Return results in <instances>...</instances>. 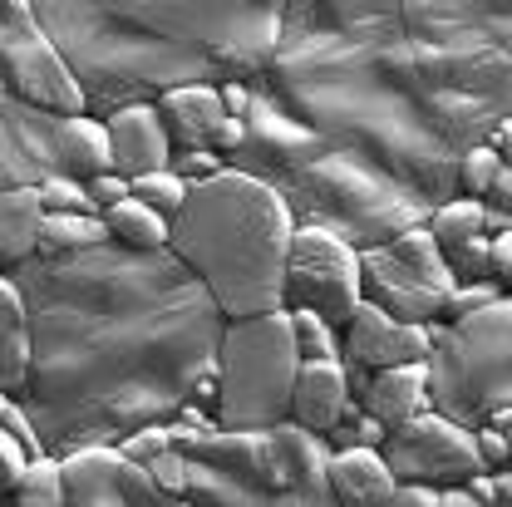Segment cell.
<instances>
[{
  "label": "cell",
  "mask_w": 512,
  "mask_h": 507,
  "mask_svg": "<svg viewBox=\"0 0 512 507\" xmlns=\"http://www.w3.org/2000/svg\"><path fill=\"white\" fill-rule=\"evenodd\" d=\"M261 84L429 202L512 114V0H286Z\"/></svg>",
  "instance_id": "6da1fadb"
},
{
  "label": "cell",
  "mask_w": 512,
  "mask_h": 507,
  "mask_svg": "<svg viewBox=\"0 0 512 507\" xmlns=\"http://www.w3.org/2000/svg\"><path fill=\"white\" fill-rule=\"evenodd\" d=\"M25 325V409L50 453L119 444L148 419H173L192 384L217 375L227 316L173 247L35 252L10 266Z\"/></svg>",
  "instance_id": "7a4b0ae2"
},
{
  "label": "cell",
  "mask_w": 512,
  "mask_h": 507,
  "mask_svg": "<svg viewBox=\"0 0 512 507\" xmlns=\"http://www.w3.org/2000/svg\"><path fill=\"white\" fill-rule=\"evenodd\" d=\"M84 114H114L178 84L261 79L286 0H35Z\"/></svg>",
  "instance_id": "3957f363"
},
{
  "label": "cell",
  "mask_w": 512,
  "mask_h": 507,
  "mask_svg": "<svg viewBox=\"0 0 512 507\" xmlns=\"http://www.w3.org/2000/svg\"><path fill=\"white\" fill-rule=\"evenodd\" d=\"M232 168H247L281 192L296 227H320L345 237L350 247H375L404 227L429 222V197L394 178L370 153L330 138L296 119L261 79H252L247 143L227 153Z\"/></svg>",
  "instance_id": "277c9868"
},
{
  "label": "cell",
  "mask_w": 512,
  "mask_h": 507,
  "mask_svg": "<svg viewBox=\"0 0 512 507\" xmlns=\"http://www.w3.org/2000/svg\"><path fill=\"white\" fill-rule=\"evenodd\" d=\"M291 237L296 217L281 202V192L247 168L227 163L217 178L188 188L183 212L173 217L168 247L212 291L222 316L237 320L281 311Z\"/></svg>",
  "instance_id": "5b68a950"
},
{
  "label": "cell",
  "mask_w": 512,
  "mask_h": 507,
  "mask_svg": "<svg viewBox=\"0 0 512 507\" xmlns=\"http://www.w3.org/2000/svg\"><path fill=\"white\" fill-rule=\"evenodd\" d=\"M192 507H325L330 444L325 434L276 419L261 429H207L188 448Z\"/></svg>",
  "instance_id": "8992f818"
},
{
  "label": "cell",
  "mask_w": 512,
  "mask_h": 507,
  "mask_svg": "<svg viewBox=\"0 0 512 507\" xmlns=\"http://www.w3.org/2000/svg\"><path fill=\"white\" fill-rule=\"evenodd\" d=\"M429 404L478 429L493 409L512 404V296L473 316L429 320Z\"/></svg>",
  "instance_id": "52a82bcc"
},
{
  "label": "cell",
  "mask_w": 512,
  "mask_h": 507,
  "mask_svg": "<svg viewBox=\"0 0 512 507\" xmlns=\"http://www.w3.org/2000/svg\"><path fill=\"white\" fill-rule=\"evenodd\" d=\"M296 370H301V355L291 340L286 306L266 316L227 320L222 345H217V424L261 429V424L291 419Z\"/></svg>",
  "instance_id": "ba28073f"
},
{
  "label": "cell",
  "mask_w": 512,
  "mask_h": 507,
  "mask_svg": "<svg viewBox=\"0 0 512 507\" xmlns=\"http://www.w3.org/2000/svg\"><path fill=\"white\" fill-rule=\"evenodd\" d=\"M360 286H365V301L384 306L389 316L434 320L458 281L448 271L434 232L419 222V227H404L389 242L360 247Z\"/></svg>",
  "instance_id": "9c48e42d"
},
{
  "label": "cell",
  "mask_w": 512,
  "mask_h": 507,
  "mask_svg": "<svg viewBox=\"0 0 512 507\" xmlns=\"http://www.w3.org/2000/svg\"><path fill=\"white\" fill-rule=\"evenodd\" d=\"M0 84L45 114H84V89L40 25L35 0H0Z\"/></svg>",
  "instance_id": "30bf717a"
},
{
  "label": "cell",
  "mask_w": 512,
  "mask_h": 507,
  "mask_svg": "<svg viewBox=\"0 0 512 507\" xmlns=\"http://www.w3.org/2000/svg\"><path fill=\"white\" fill-rule=\"evenodd\" d=\"M365 286H360V247H350L335 232L320 227H296L291 256H286V286H281V306H311L330 320L335 330H345V320L360 311Z\"/></svg>",
  "instance_id": "8fae6325"
},
{
  "label": "cell",
  "mask_w": 512,
  "mask_h": 507,
  "mask_svg": "<svg viewBox=\"0 0 512 507\" xmlns=\"http://www.w3.org/2000/svg\"><path fill=\"white\" fill-rule=\"evenodd\" d=\"M380 453H384V463H389V473H394V483L414 478V483L444 488V483H468L483 468L473 429L458 424V419H448V414H439V409H424V414L394 424L384 434Z\"/></svg>",
  "instance_id": "7c38bea8"
},
{
  "label": "cell",
  "mask_w": 512,
  "mask_h": 507,
  "mask_svg": "<svg viewBox=\"0 0 512 507\" xmlns=\"http://www.w3.org/2000/svg\"><path fill=\"white\" fill-rule=\"evenodd\" d=\"M64 507H168L148 463L128 458L119 444H84L60 453Z\"/></svg>",
  "instance_id": "4fadbf2b"
},
{
  "label": "cell",
  "mask_w": 512,
  "mask_h": 507,
  "mask_svg": "<svg viewBox=\"0 0 512 507\" xmlns=\"http://www.w3.org/2000/svg\"><path fill=\"white\" fill-rule=\"evenodd\" d=\"M434 340H429V320H399L375 301H360V311L345 320L340 330V360L350 370V389L360 394V384L375 370L389 365H409V360H429Z\"/></svg>",
  "instance_id": "5bb4252c"
},
{
  "label": "cell",
  "mask_w": 512,
  "mask_h": 507,
  "mask_svg": "<svg viewBox=\"0 0 512 507\" xmlns=\"http://www.w3.org/2000/svg\"><path fill=\"white\" fill-rule=\"evenodd\" d=\"M55 119L0 84V188L40 183L55 173Z\"/></svg>",
  "instance_id": "9a60e30c"
},
{
  "label": "cell",
  "mask_w": 512,
  "mask_h": 507,
  "mask_svg": "<svg viewBox=\"0 0 512 507\" xmlns=\"http://www.w3.org/2000/svg\"><path fill=\"white\" fill-rule=\"evenodd\" d=\"M104 124H109V143H114V173L138 178V173H158L173 163V138H168V124L153 99H138V104L104 114Z\"/></svg>",
  "instance_id": "2e32d148"
},
{
  "label": "cell",
  "mask_w": 512,
  "mask_h": 507,
  "mask_svg": "<svg viewBox=\"0 0 512 507\" xmlns=\"http://www.w3.org/2000/svg\"><path fill=\"white\" fill-rule=\"evenodd\" d=\"M360 414V399L350 389V370L345 360H301L296 370V389H291V419L316 429V434H330L340 419H355Z\"/></svg>",
  "instance_id": "e0dca14e"
},
{
  "label": "cell",
  "mask_w": 512,
  "mask_h": 507,
  "mask_svg": "<svg viewBox=\"0 0 512 507\" xmlns=\"http://www.w3.org/2000/svg\"><path fill=\"white\" fill-rule=\"evenodd\" d=\"M153 104L168 124L173 148H212V133L227 119L217 84H178V89H163Z\"/></svg>",
  "instance_id": "ac0fdd59"
},
{
  "label": "cell",
  "mask_w": 512,
  "mask_h": 507,
  "mask_svg": "<svg viewBox=\"0 0 512 507\" xmlns=\"http://www.w3.org/2000/svg\"><path fill=\"white\" fill-rule=\"evenodd\" d=\"M360 409L384 419L389 429L434 409L429 404V360H409V365H389V370H375L370 380L360 384Z\"/></svg>",
  "instance_id": "d6986e66"
},
{
  "label": "cell",
  "mask_w": 512,
  "mask_h": 507,
  "mask_svg": "<svg viewBox=\"0 0 512 507\" xmlns=\"http://www.w3.org/2000/svg\"><path fill=\"white\" fill-rule=\"evenodd\" d=\"M394 473L380 448L350 444L330 453V498L340 507H389Z\"/></svg>",
  "instance_id": "ffe728a7"
},
{
  "label": "cell",
  "mask_w": 512,
  "mask_h": 507,
  "mask_svg": "<svg viewBox=\"0 0 512 507\" xmlns=\"http://www.w3.org/2000/svg\"><path fill=\"white\" fill-rule=\"evenodd\" d=\"M55 168L69 178H99L114 168V143L109 124L99 114H60L55 119Z\"/></svg>",
  "instance_id": "44dd1931"
},
{
  "label": "cell",
  "mask_w": 512,
  "mask_h": 507,
  "mask_svg": "<svg viewBox=\"0 0 512 507\" xmlns=\"http://www.w3.org/2000/svg\"><path fill=\"white\" fill-rule=\"evenodd\" d=\"M40 222H45V202L35 183L0 188V271L40 252Z\"/></svg>",
  "instance_id": "7402d4cb"
},
{
  "label": "cell",
  "mask_w": 512,
  "mask_h": 507,
  "mask_svg": "<svg viewBox=\"0 0 512 507\" xmlns=\"http://www.w3.org/2000/svg\"><path fill=\"white\" fill-rule=\"evenodd\" d=\"M30 375V325H25V296L10 271H0V389L25 394Z\"/></svg>",
  "instance_id": "603a6c76"
},
{
  "label": "cell",
  "mask_w": 512,
  "mask_h": 507,
  "mask_svg": "<svg viewBox=\"0 0 512 507\" xmlns=\"http://www.w3.org/2000/svg\"><path fill=\"white\" fill-rule=\"evenodd\" d=\"M104 227H109L114 242H124L133 252H158V247H168V237H173V222L158 217V212H153L148 202H138L133 192H128L124 202L104 207Z\"/></svg>",
  "instance_id": "cb8c5ba5"
},
{
  "label": "cell",
  "mask_w": 512,
  "mask_h": 507,
  "mask_svg": "<svg viewBox=\"0 0 512 507\" xmlns=\"http://www.w3.org/2000/svg\"><path fill=\"white\" fill-rule=\"evenodd\" d=\"M109 242V227H104V212H45L40 222V252H84V247H99Z\"/></svg>",
  "instance_id": "d4e9b609"
},
{
  "label": "cell",
  "mask_w": 512,
  "mask_h": 507,
  "mask_svg": "<svg viewBox=\"0 0 512 507\" xmlns=\"http://www.w3.org/2000/svg\"><path fill=\"white\" fill-rule=\"evenodd\" d=\"M424 227L434 232L439 252H448V247H463V242H473V237H488V232H483V197H463V192H458V197L434 202Z\"/></svg>",
  "instance_id": "484cf974"
},
{
  "label": "cell",
  "mask_w": 512,
  "mask_h": 507,
  "mask_svg": "<svg viewBox=\"0 0 512 507\" xmlns=\"http://www.w3.org/2000/svg\"><path fill=\"white\" fill-rule=\"evenodd\" d=\"M20 507H64V468L60 453H40L30 458V468L20 473L15 493H10Z\"/></svg>",
  "instance_id": "4316f807"
},
{
  "label": "cell",
  "mask_w": 512,
  "mask_h": 507,
  "mask_svg": "<svg viewBox=\"0 0 512 507\" xmlns=\"http://www.w3.org/2000/svg\"><path fill=\"white\" fill-rule=\"evenodd\" d=\"M286 316H291V340H296V355H301V360H335V355H340V330L320 316V311L296 306V311H286Z\"/></svg>",
  "instance_id": "83f0119b"
},
{
  "label": "cell",
  "mask_w": 512,
  "mask_h": 507,
  "mask_svg": "<svg viewBox=\"0 0 512 507\" xmlns=\"http://www.w3.org/2000/svg\"><path fill=\"white\" fill-rule=\"evenodd\" d=\"M128 188H133V197L138 202H148L158 217H178L183 212V202H188V188L192 183H183L173 168H158V173H138V178H128Z\"/></svg>",
  "instance_id": "f1b7e54d"
},
{
  "label": "cell",
  "mask_w": 512,
  "mask_h": 507,
  "mask_svg": "<svg viewBox=\"0 0 512 507\" xmlns=\"http://www.w3.org/2000/svg\"><path fill=\"white\" fill-rule=\"evenodd\" d=\"M40 202H45V212H104L94 197H89V183L84 178H69V173H45L40 183Z\"/></svg>",
  "instance_id": "f546056e"
},
{
  "label": "cell",
  "mask_w": 512,
  "mask_h": 507,
  "mask_svg": "<svg viewBox=\"0 0 512 507\" xmlns=\"http://www.w3.org/2000/svg\"><path fill=\"white\" fill-rule=\"evenodd\" d=\"M498 168H503V158L493 153V143H473V148L458 158V192H463V197H488Z\"/></svg>",
  "instance_id": "4dcf8cb0"
},
{
  "label": "cell",
  "mask_w": 512,
  "mask_h": 507,
  "mask_svg": "<svg viewBox=\"0 0 512 507\" xmlns=\"http://www.w3.org/2000/svg\"><path fill=\"white\" fill-rule=\"evenodd\" d=\"M453 281H493V237H473L463 247L444 252Z\"/></svg>",
  "instance_id": "1f68e13d"
},
{
  "label": "cell",
  "mask_w": 512,
  "mask_h": 507,
  "mask_svg": "<svg viewBox=\"0 0 512 507\" xmlns=\"http://www.w3.org/2000/svg\"><path fill=\"white\" fill-rule=\"evenodd\" d=\"M148 473L168 503H188V453L183 448H163L158 458H148Z\"/></svg>",
  "instance_id": "d6a6232c"
},
{
  "label": "cell",
  "mask_w": 512,
  "mask_h": 507,
  "mask_svg": "<svg viewBox=\"0 0 512 507\" xmlns=\"http://www.w3.org/2000/svg\"><path fill=\"white\" fill-rule=\"evenodd\" d=\"M498 296H508L498 281H458L453 291L444 296V320H458V316H473V311H483V306H493Z\"/></svg>",
  "instance_id": "836d02e7"
},
{
  "label": "cell",
  "mask_w": 512,
  "mask_h": 507,
  "mask_svg": "<svg viewBox=\"0 0 512 507\" xmlns=\"http://www.w3.org/2000/svg\"><path fill=\"white\" fill-rule=\"evenodd\" d=\"M168 168L183 183H207V178H217L227 168V153H217V148H173V163Z\"/></svg>",
  "instance_id": "e575fe53"
},
{
  "label": "cell",
  "mask_w": 512,
  "mask_h": 507,
  "mask_svg": "<svg viewBox=\"0 0 512 507\" xmlns=\"http://www.w3.org/2000/svg\"><path fill=\"white\" fill-rule=\"evenodd\" d=\"M119 448H124L128 458L148 463V458H158L163 448H178V444H173V434H168V419H148V424H138L133 434H124Z\"/></svg>",
  "instance_id": "d590c367"
},
{
  "label": "cell",
  "mask_w": 512,
  "mask_h": 507,
  "mask_svg": "<svg viewBox=\"0 0 512 507\" xmlns=\"http://www.w3.org/2000/svg\"><path fill=\"white\" fill-rule=\"evenodd\" d=\"M25 468H30V448L0 424V483H5V493H15V483H20Z\"/></svg>",
  "instance_id": "8d00e7d4"
},
{
  "label": "cell",
  "mask_w": 512,
  "mask_h": 507,
  "mask_svg": "<svg viewBox=\"0 0 512 507\" xmlns=\"http://www.w3.org/2000/svg\"><path fill=\"white\" fill-rule=\"evenodd\" d=\"M473 439H478V458H483V468H503V463L512 458L508 434H503V429H493V424H478V429H473Z\"/></svg>",
  "instance_id": "74e56055"
},
{
  "label": "cell",
  "mask_w": 512,
  "mask_h": 507,
  "mask_svg": "<svg viewBox=\"0 0 512 507\" xmlns=\"http://www.w3.org/2000/svg\"><path fill=\"white\" fill-rule=\"evenodd\" d=\"M389 507H439V488H434V483H414V478H404V483H394Z\"/></svg>",
  "instance_id": "f35d334b"
},
{
  "label": "cell",
  "mask_w": 512,
  "mask_h": 507,
  "mask_svg": "<svg viewBox=\"0 0 512 507\" xmlns=\"http://www.w3.org/2000/svg\"><path fill=\"white\" fill-rule=\"evenodd\" d=\"M128 192H133V188H128V178H124V173H114V168H109V173H99V178H89V197H94L99 207L124 202Z\"/></svg>",
  "instance_id": "ab89813d"
},
{
  "label": "cell",
  "mask_w": 512,
  "mask_h": 507,
  "mask_svg": "<svg viewBox=\"0 0 512 507\" xmlns=\"http://www.w3.org/2000/svg\"><path fill=\"white\" fill-rule=\"evenodd\" d=\"M217 89H222V109L232 119H247V109H252V79H227Z\"/></svg>",
  "instance_id": "60d3db41"
},
{
  "label": "cell",
  "mask_w": 512,
  "mask_h": 507,
  "mask_svg": "<svg viewBox=\"0 0 512 507\" xmlns=\"http://www.w3.org/2000/svg\"><path fill=\"white\" fill-rule=\"evenodd\" d=\"M493 281H498L503 291H512V227L493 237Z\"/></svg>",
  "instance_id": "b9f144b4"
},
{
  "label": "cell",
  "mask_w": 512,
  "mask_h": 507,
  "mask_svg": "<svg viewBox=\"0 0 512 507\" xmlns=\"http://www.w3.org/2000/svg\"><path fill=\"white\" fill-rule=\"evenodd\" d=\"M242 143H247V119H232V114H227V119L217 124V133H212V148H217V153H237Z\"/></svg>",
  "instance_id": "7bdbcfd3"
},
{
  "label": "cell",
  "mask_w": 512,
  "mask_h": 507,
  "mask_svg": "<svg viewBox=\"0 0 512 507\" xmlns=\"http://www.w3.org/2000/svg\"><path fill=\"white\" fill-rule=\"evenodd\" d=\"M468 488H473L478 507H498V503H503V493H498V478H493V468H478V473L468 478Z\"/></svg>",
  "instance_id": "ee69618b"
},
{
  "label": "cell",
  "mask_w": 512,
  "mask_h": 507,
  "mask_svg": "<svg viewBox=\"0 0 512 507\" xmlns=\"http://www.w3.org/2000/svg\"><path fill=\"white\" fill-rule=\"evenodd\" d=\"M384 434H389V424L384 419H375V414H355V444H370V448H380L384 444Z\"/></svg>",
  "instance_id": "f6af8a7d"
},
{
  "label": "cell",
  "mask_w": 512,
  "mask_h": 507,
  "mask_svg": "<svg viewBox=\"0 0 512 507\" xmlns=\"http://www.w3.org/2000/svg\"><path fill=\"white\" fill-rule=\"evenodd\" d=\"M488 207H503V212H512V168L503 163L498 173H493V188H488V197H483Z\"/></svg>",
  "instance_id": "bcb514c9"
},
{
  "label": "cell",
  "mask_w": 512,
  "mask_h": 507,
  "mask_svg": "<svg viewBox=\"0 0 512 507\" xmlns=\"http://www.w3.org/2000/svg\"><path fill=\"white\" fill-rule=\"evenodd\" d=\"M488 143H493V153H498V158H503V163L512 168V114H508V119H498V124H493V133H488Z\"/></svg>",
  "instance_id": "7dc6e473"
},
{
  "label": "cell",
  "mask_w": 512,
  "mask_h": 507,
  "mask_svg": "<svg viewBox=\"0 0 512 507\" xmlns=\"http://www.w3.org/2000/svg\"><path fill=\"white\" fill-rule=\"evenodd\" d=\"M512 227V212H503V207H488V202H483V232H488V237H498V232H508Z\"/></svg>",
  "instance_id": "c3c4849f"
},
{
  "label": "cell",
  "mask_w": 512,
  "mask_h": 507,
  "mask_svg": "<svg viewBox=\"0 0 512 507\" xmlns=\"http://www.w3.org/2000/svg\"><path fill=\"white\" fill-rule=\"evenodd\" d=\"M493 478H498V493H503V507H512V458L503 468H493Z\"/></svg>",
  "instance_id": "681fc988"
},
{
  "label": "cell",
  "mask_w": 512,
  "mask_h": 507,
  "mask_svg": "<svg viewBox=\"0 0 512 507\" xmlns=\"http://www.w3.org/2000/svg\"><path fill=\"white\" fill-rule=\"evenodd\" d=\"M503 434H508V448H512V429H503Z\"/></svg>",
  "instance_id": "f907efd6"
},
{
  "label": "cell",
  "mask_w": 512,
  "mask_h": 507,
  "mask_svg": "<svg viewBox=\"0 0 512 507\" xmlns=\"http://www.w3.org/2000/svg\"><path fill=\"white\" fill-rule=\"evenodd\" d=\"M0 493H5V483H0Z\"/></svg>",
  "instance_id": "816d5d0a"
},
{
  "label": "cell",
  "mask_w": 512,
  "mask_h": 507,
  "mask_svg": "<svg viewBox=\"0 0 512 507\" xmlns=\"http://www.w3.org/2000/svg\"><path fill=\"white\" fill-rule=\"evenodd\" d=\"M508 296H512V291H508Z\"/></svg>",
  "instance_id": "f5cc1de1"
}]
</instances>
